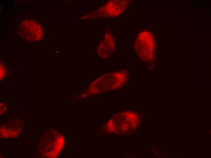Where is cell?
Wrapping results in <instances>:
<instances>
[{
    "mask_svg": "<svg viewBox=\"0 0 211 158\" xmlns=\"http://www.w3.org/2000/svg\"><path fill=\"white\" fill-rule=\"evenodd\" d=\"M108 42L103 41L98 47V53L103 58H106L109 57L114 50V46L113 43L109 42H109Z\"/></svg>",
    "mask_w": 211,
    "mask_h": 158,
    "instance_id": "cell-3",
    "label": "cell"
},
{
    "mask_svg": "<svg viewBox=\"0 0 211 158\" xmlns=\"http://www.w3.org/2000/svg\"><path fill=\"white\" fill-rule=\"evenodd\" d=\"M129 78L128 71L121 70L102 76L96 81V84L100 89H118L126 85Z\"/></svg>",
    "mask_w": 211,
    "mask_h": 158,
    "instance_id": "cell-1",
    "label": "cell"
},
{
    "mask_svg": "<svg viewBox=\"0 0 211 158\" xmlns=\"http://www.w3.org/2000/svg\"><path fill=\"white\" fill-rule=\"evenodd\" d=\"M21 36L28 41H36L41 40L43 36V28L39 24L35 21L26 19L20 24L18 29Z\"/></svg>",
    "mask_w": 211,
    "mask_h": 158,
    "instance_id": "cell-2",
    "label": "cell"
}]
</instances>
